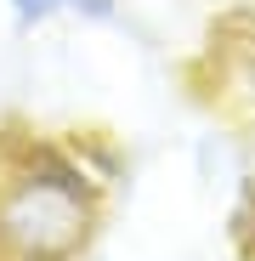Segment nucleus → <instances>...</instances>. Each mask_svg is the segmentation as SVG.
I'll use <instances>...</instances> for the list:
<instances>
[{"label":"nucleus","mask_w":255,"mask_h":261,"mask_svg":"<svg viewBox=\"0 0 255 261\" xmlns=\"http://www.w3.org/2000/svg\"><path fill=\"white\" fill-rule=\"evenodd\" d=\"M17 34L51 29V23H85V29H108L125 17V0H0Z\"/></svg>","instance_id":"nucleus-2"},{"label":"nucleus","mask_w":255,"mask_h":261,"mask_svg":"<svg viewBox=\"0 0 255 261\" xmlns=\"http://www.w3.org/2000/svg\"><path fill=\"white\" fill-rule=\"evenodd\" d=\"M102 227V182L74 153L40 148L0 176V261H79Z\"/></svg>","instance_id":"nucleus-1"}]
</instances>
